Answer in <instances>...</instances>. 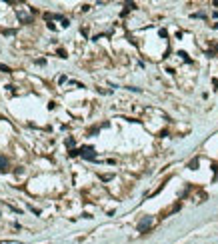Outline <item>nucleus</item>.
<instances>
[{"label": "nucleus", "mask_w": 218, "mask_h": 244, "mask_svg": "<svg viewBox=\"0 0 218 244\" xmlns=\"http://www.w3.org/2000/svg\"><path fill=\"white\" fill-rule=\"evenodd\" d=\"M78 152H80L82 158H86V160H96V152H94L92 146H82V148H78Z\"/></svg>", "instance_id": "obj_1"}, {"label": "nucleus", "mask_w": 218, "mask_h": 244, "mask_svg": "<svg viewBox=\"0 0 218 244\" xmlns=\"http://www.w3.org/2000/svg\"><path fill=\"white\" fill-rule=\"evenodd\" d=\"M152 224H154V220H152V216H144V218H142V220L138 222V226H136V228H138V232H146V230L150 228Z\"/></svg>", "instance_id": "obj_2"}, {"label": "nucleus", "mask_w": 218, "mask_h": 244, "mask_svg": "<svg viewBox=\"0 0 218 244\" xmlns=\"http://www.w3.org/2000/svg\"><path fill=\"white\" fill-rule=\"evenodd\" d=\"M0 170H2V172L8 170V160H6L4 156H0Z\"/></svg>", "instance_id": "obj_3"}, {"label": "nucleus", "mask_w": 218, "mask_h": 244, "mask_svg": "<svg viewBox=\"0 0 218 244\" xmlns=\"http://www.w3.org/2000/svg\"><path fill=\"white\" fill-rule=\"evenodd\" d=\"M188 166H190V168H192V170H194V168H196V166H198V160H196V158H194V160H192V162H190V164H188Z\"/></svg>", "instance_id": "obj_4"}, {"label": "nucleus", "mask_w": 218, "mask_h": 244, "mask_svg": "<svg viewBox=\"0 0 218 244\" xmlns=\"http://www.w3.org/2000/svg\"><path fill=\"white\" fill-rule=\"evenodd\" d=\"M66 146H68V148H72V146H74V140L68 138V140H66Z\"/></svg>", "instance_id": "obj_5"}, {"label": "nucleus", "mask_w": 218, "mask_h": 244, "mask_svg": "<svg viewBox=\"0 0 218 244\" xmlns=\"http://www.w3.org/2000/svg\"><path fill=\"white\" fill-rule=\"evenodd\" d=\"M58 56H60V58H66V52H64L62 48H58Z\"/></svg>", "instance_id": "obj_6"}, {"label": "nucleus", "mask_w": 218, "mask_h": 244, "mask_svg": "<svg viewBox=\"0 0 218 244\" xmlns=\"http://www.w3.org/2000/svg\"><path fill=\"white\" fill-rule=\"evenodd\" d=\"M0 70H2V72H10V68L4 66V64H0Z\"/></svg>", "instance_id": "obj_7"}]
</instances>
